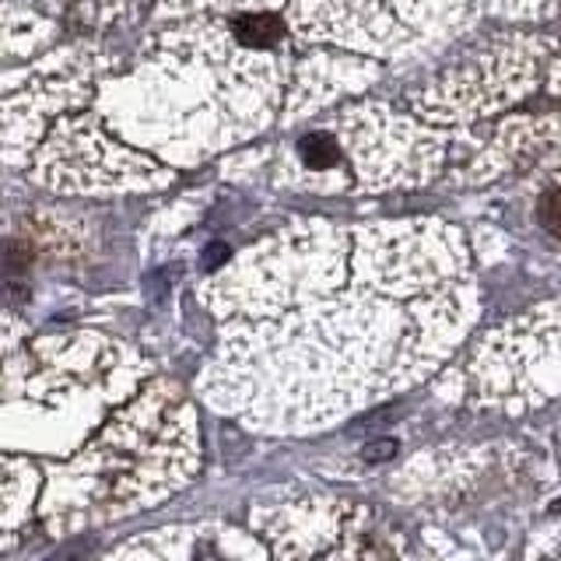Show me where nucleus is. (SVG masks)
Here are the masks:
<instances>
[{
    "instance_id": "f257e3e1",
    "label": "nucleus",
    "mask_w": 561,
    "mask_h": 561,
    "mask_svg": "<svg viewBox=\"0 0 561 561\" xmlns=\"http://www.w3.org/2000/svg\"><path fill=\"white\" fill-rule=\"evenodd\" d=\"M197 295L218 320L201 397L277 435L327 428L432 376L481 302L446 221H291L228 256Z\"/></svg>"
},
{
    "instance_id": "f03ea898",
    "label": "nucleus",
    "mask_w": 561,
    "mask_h": 561,
    "mask_svg": "<svg viewBox=\"0 0 561 561\" xmlns=\"http://www.w3.org/2000/svg\"><path fill=\"white\" fill-rule=\"evenodd\" d=\"M417 119L443 134H488L467 158V183H484L561 145V39L499 32L470 46L408 95Z\"/></svg>"
},
{
    "instance_id": "7ed1b4c3",
    "label": "nucleus",
    "mask_w": 561,
    "mask_h": 561,
    "mask_svg": "<svg viewBox=\"0 0 561 561\" xmlns=\"http://www.w3.org/2000/svg\"><path fill=\"white\" fill-rule=\"evenodd\" d=\"M449 140L414 113L382 102L323 113L288 148L280 183L316 197L421 186L446 165Z\"/></svg>"
},
{
    "instance_id": "20e7f679",
    "label": "nucleus",
    "mask_w": 561,
    "mask_h": 561,
    "mask_svg": "<svg viewBox=\"0 0 561 561\" xmlns=\"http://www.w3.org/2000/svg\"><path fill=\"white\" fill-rule=\"evenodd\" d=\"M561 397V306H543L491 330L467 358L473 408L526 411Z\"/></svg>"
},
{
    "instance_id": "39448f33",
    "label": "nucleus",
    "mask_w": 561,
    "mask_h": 561,
    "mask_svg": "<svg viewBox=\"0 0 561 561\" xmlns=\"http://www.w3.org/2000/svg\"><path fill=\"white\" fill-rule=\"evenodd\" d=\"M463 0H288L285 18L298 43L390 57L421 43Z\"/></svg>"
},
{
    "instance_id": "423d86ee",
    "label": "nucleus",
    "mask_w": 561,
    "mask_h": 561,
    "mask_svg": "<svg viewBox=\"0 0 561 561\" xmlns=\"http://www.w3.org/2000/svg\"><path fill=\"white\" fill-rule=\"evenodd\" d=\"M253 526L271 540V554L312 558V554H403V540L386 519L358 502L337 499H291L263 505L253 513Z\"/></svg>"
},
{
    "instance_id": "0eeeda50",
    "label": "nucleus",
    "mask_w": 561,
    "mask_h": 561,
    "mask_svg": "<svg viewBox=\"0 0 561 561\" xmlns=\"http://www.w3.org/2000/svg\"><path fill=\"white\" fill-rule=\"evenodd\" d=\"M116 558H260L271 554L263 548L260 534H242L225 523H183L169 530H151L113 548Z\"/></svg>"
},
{
    "instance_id": "6e6552de",
    "label": "nucleus",
    "mask_w": 561,
    "mask_h": 561,
    "mask_svg": "<svg viewBox=\"0 0 561 561\" xmlns=\"http://www.w3.org/2000/svg\"><path fill=\"white\" fill-rule=\"evenodd\" d=\"M530 218L561 250V154H543L530 183Z\"/></svg>"
},
{
    "instance_id": "1a4fd4ad",
    "label": "nucleus",
    "mask_w": 561,
    "mask_h": 561,
    "mask_svg": "<svg viewBox=\"0 0 561 561\" xmlns=\"http://www.w3.org/2000/svg\"><path fill=\"white\" fill-rule=\"evenodd\" d=\"M484 11L502 18H554L561 14V0H481Z\"/></svg>"
},
{
    "instance_id": "9d476101",
    "label": "nucleus",
    "mask_w": 561,
    "mask_h": 561,
    "mask_svg": "<svg viewBox=\"0 0 561 561\" xmlns=\"http://www.w3.org/2000/svg\"><path fill=\"white\" fill-rule=\"evenodd\" d=\"M393 453H397V443H373V446H365V460H390Z\"/></svg>"
}]
</instances>
